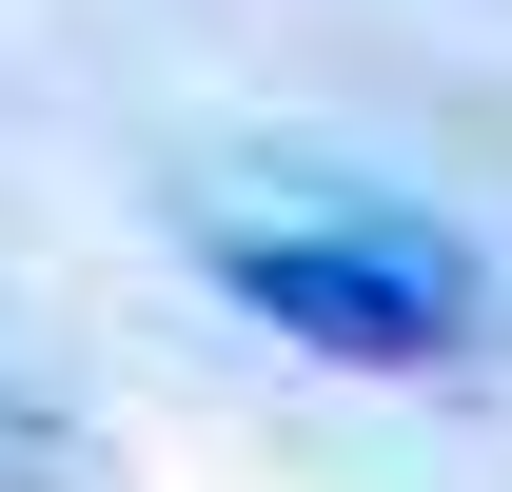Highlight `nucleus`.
Listing matches in <instances>:
<instances>
[{
    "label": "nucleus",
    "mask_w": 512,
    "mask_h": 492,
    "mask_svg": "<svg viewBox=\"0 0 512 492\" xmlns=\"http://www.w3.org/2000/svg\"><path fill=\"white\" fill-rule=\"evenodd\" d=\"M217 296L335 374H434L473 355V256L414 217H217Z\"/></svg>",
    "instance_id": "nucleus-1"
}]
</instances>
